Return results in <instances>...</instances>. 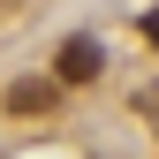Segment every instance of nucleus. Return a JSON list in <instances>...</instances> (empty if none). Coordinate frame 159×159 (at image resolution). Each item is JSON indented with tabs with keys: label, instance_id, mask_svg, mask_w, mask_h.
I'll return each mask as SVG.
<instances>
[{
	"label": "nucleus",
	"instance_id": "obj_1",
	"mask_svg": "<svg viewBox=\"0 0 159 159\" xmlns=\"http://www.w3.org/2000/svg\"><path fill=\"white\" fill-rule=\"evenodd\" d=\"M8 106H15V114H53V106H61V76H53V84H46V76L8 84Z\"/></svg>",
	"mask_w": 159,
	"mask_h": 159
},
{
	"label": "nucleus",
	"instance_id": "obj_2",
	"mask_svg": "<svg viewBox=\"0 0 159 159\" xmlns=\"http://www.w3.org/2000/svg\"><path fill=\"white\" fill-rule=\"evenodd\" d=\"M53 76H61V84H91L98 76V46L91 38H68V46L53 53Z\"/></svg>",
	"mask_w": 159,
	"mask_h": 159
},
{
	"label": "nucleus",
	"instance_id": "obj_3",
	"mask_svg": "<svg viewBox=\"0 0 159 159\" xmlns=\"http://www.w3.org/2000/svg\"><path fill=\"white\" fill-rule=\"evenodd\" d=\"M144 46L159 53V8H144Z\"/></svg>",
	"mask_w": 159,
	"mask_h": 159
}]
</instances>
